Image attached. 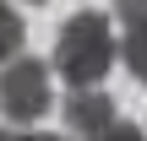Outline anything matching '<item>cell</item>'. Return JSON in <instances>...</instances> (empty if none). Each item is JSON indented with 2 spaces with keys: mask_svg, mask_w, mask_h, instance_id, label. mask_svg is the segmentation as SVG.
<instances>
[{
  "mask_svg": "<svg viewBox=\"0 0 147 141\" xmlns=\"http://www.w3.org/2000/svg\"><path fill=\"white\" fill-rule=\"evenodd\" d=\"M115 33H109V22H104V11H76L65 27H60V38H55V65H60V82L71 87V92H82V87H98L104 82V71H109V60H115Z\"/></svg>",
  "mask_w": 147,
  "mask_h": 141,
  "instance_id": "obj_1",
  "label": "cell"
},
{
  "mask_svg": "<svg viewBox=\"0 0 147 141\" xmlns=\"http://www.w3.org/2000/svg\"><path fill=\"white\" fill-rule=\"evenodd\" d=\"M49 98H55V87H49V65L16 54V60L0 71V114H5L16 130H27L33 120H44V114H49Z\"/></svg>",
  "mask_w": 147,
  "mask_h": 141,
  "instance_id": "obj_2",
  "label": "cell"
},
{
  "mask_svg": "<svg viewBox=\"0 0 147 141\" xmlns=\"http://www.w3.org/2000/svg\"><path fill=\"white\" fill-rule=\"evenodd\" d=\"M120 114H115V98L109 92H98V87H82V92H71L65 98V125L76 130V136H98V130H109Z\"/></svg>",
  "mask_w": 147,
  "mask_h": 141,
  "instance_id": "obj_3",
  "label": "cell"
},
{
  "mask_svg": "<svg viewBox=\"0 0 147 141\" xmlns=\"http://www.w3.org/2000/svg\"><path fill=\"white\" fill-rule=\"evenodd\" d=\"M120 60L131 65V76L147 82V16H131L125 33H120Z\"/></svg>",
  "mask_w": 147,
  "mask_h": 141,
  "instance_id": "obj_4",
  "label": "cell"
},
{
  "mask_svg": "<svg viewBox=\"0 0 147 141\" xmlns=\"http://www.w3.org/2000/svg\"><path fill=\"white\" fill-rule=\"evenodd\" d=\"M22 16H16V5H5L0 0V65H11L16 54H22Z\"/></svg>",
  "mask_w": 147,
  "mask_h": 141,
  "instance_id": "obj_5",
  "label": "cell"
},
{
  "mask_svg": "<svg viewBox=\"0 0 147 141\" xmlns=\"http://www.w3.org/2000/svg\"><path fill=\"white\" fill-rule=\"evenodd\" d=\"M87 141H147V130L131 125V120H115L109 130H98V136H87Z\"/></svg>",
  "mask_w": 147,
  "mask_h": 141,
  "instance_id": "obj_6",
  "label": "cell"
},
{
  "mask_svg": "<svg viewBox=\"0 0 147 141\" xmlns=\"http://www.w3.org/2000/svg\"><path fill=\"white\" fill-rule=\"evenodd\" d=\"M115 5V16L120 22H131V16H147V0H109Z\"/></svg>",
  "mask_w": 147,
  "mask_h": 141,
  "instance_id": "obj_7",
  "label": "cell"
},
{
  "mask_svg": "<svg viewBox=\"0 0 147 141\" xmlns=\"http://www.w3.org/2000/svg\"><path fill=\"white\" fill-rule=\"evenodd\" d=\"M0 141H60V136H44V130H16V125H5Z\"/></svg>",
  "mask_w": 147,
  "mask_h": 141,
  "instance_id": "obj_8",
  "label": "cell"
},
{
  "mask_svg": "<svg viewBox=\"0 0 147 141\" xmlns=\"http://www.w3.org/2000/svg\"><path fill=\"white\" fill-rule=\"evenodd\" d=\"M22 5H44V0H22Z\"/></svg>",
  "mask_w": 147,
  "mask_h": 141,
  "instance_id": "obj_9",
  "label": "cell"
}]
</instances>
